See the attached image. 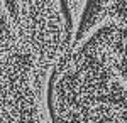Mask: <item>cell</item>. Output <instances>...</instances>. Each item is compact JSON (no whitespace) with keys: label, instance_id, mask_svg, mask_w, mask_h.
<instances>
[{"label":"cell","instance_id":"7a4b0ae2","mask_svg":"<svg viewBox=\"0 0 127 123\" xmlns=\"http://www.w3.org/2000/svg\"><path fill=\"white\" fill-rule=\"evenodd\" d=\"M108 24H127V0H85L81 25L98 29Z\"/></svg>","mask_w":127,"mask_h":123},{"label":"cell","instance_id":"3957f363","mask_svg":"<svg viewBox=\"0 0 127 123\" xmlns=\"http://www.w3.org/2000/svg\"><path fill=\"white\" fill-rule=\"evenodd\" d=\"M0 123H2V120H0Z\"/></svg>","mask_w":127,"mask_h":123},{"label":"cell","instance_id":"6da1fadb","mask_svg":"<svg viewBox=\"0 0 127 123\" xmlns=\"http://www.w3.org/2000/svg\"><path fill=\"white\" fill-rule=\"evenodd\" d=\"M51 123H127V79L95 37L75 44L49 81Z\"/></svg>","mask_w":127,"mask_h":123}]
</instances>
